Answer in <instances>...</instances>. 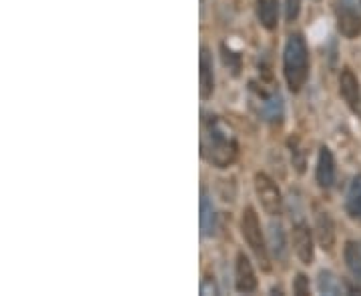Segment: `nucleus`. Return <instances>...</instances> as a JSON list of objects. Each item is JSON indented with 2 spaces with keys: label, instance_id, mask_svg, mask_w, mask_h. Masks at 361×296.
<instances>
[{
  "label": "nucleus",
  "instance_id": "obj_1",
  "mask_svg": "<svg viewBox=\"0 0 361 296\" xmlns=\"http://www.w3.org/2000/svg\"><path fill=\"white\" fill-rule=\"evenodd\" d=\"M201 154L203 158L215 168H229L239 154V145L227 124L217 118L209 116L203 120L201 129Z\"/></svg>",
  "mask_w": 361,
  "mask_h": 296
},
{
  "label": "nucleus",
  "instance_id": "obj_2",
  "mask_svg": "<svg viewBox=\"0 0 361 296\" xmlns=\"http://www.w3.org/2000/svg\"><path fill=\"white\" fill-rule=\"evenodd\" d=\"M283 74L291 93H299L309 76V48L303 35L295 33L287 38L283 50Z\"/></svg>",
  "mask_w": 361,
  "mask_h": 296
},
{
  "label": "nucleus",
  "instance_id": "obj_3",
  "mask_svg": "<svg viewBox=\"0 0 361 296\" xmlns=\"http://www.w3.org/2000/svg\"><path fill=\"white\" fill-rule=\"evenodd\" d=\"M241 234L247 242V246L251 248V252L257 257L259 264L263 270H269L271 268V260H269V250H267V242L265 237H263V230H261V222H259V216L255 212V208H243V216H241Z\"/></svg>",
  "mask_w": 361,
  "mask_h": 296
},
{
  "label": "nucleus",
  "instance_id": "obj_4",
  "mask_svg": "<svg viewBox=\"0 0 361 296\" xmlns=\"http://www.w3.org/2000/svg\"><path fill=\"white\" fill-rule=\"evenodd\" d=\"M255 194L261 203V208L265 210L269 216H279L283 210V196L277 183L267 176L265 172L255 174Z\"/></svg>",
  "mask_w": 361,
  "mask_h": 296
},
{
  "label": "nucleus",
  "instance_id": "obj_5",
  "mask_svg": "<svg viewBox=\"0 0 361 296\" xmlns=\"http://www.w3.org/2000/svg\"><path fill=\"white\" fill-rule=\"evenodd\" d=\"M337 30L345 38H358L361 35V15L351 0H340L335 6Z\"/></svg>",
  "mask_w": 361,
  "mask_h": 296
},
{
  "label": "nucleus",
  "instance_id": "obj_6",
  "mask_svg": "<svg viewBox=\"0 0 361 296\" xmlns=\"http://www.w3.org/2000/svg\"><path fill=\"white\" fill-rule=\"evenodd\" d=\"M291 239H293V250L297 255V259L301 264L309 266L313 259H315V246H313V234L309 230V226L305 222H297L293 226V232H291Z\"/></svg>",
  "mask_w": 361,
  "mask_h": 296
},
{
  "label": "nucleus",
  "instance_id": "obj_7",
  "mask_svg": "<svg viewBox=\"0 0 361 296\" xmlns=\"http://www.w3.org/2000/svg\"><path fill=\"white\" fill-rule=\"evenodd\" d=\"M235 288L237 293H245V295L257 290V275L245 252H239L235 260Z\"/></svg>",
  "mask_w": 361,
  "mask_h": 296
},
{
  "label": "nucleus",
  "instance_id": "obj_8",
  "mask_svg": "<svg viewBox=\"0 0 361 296\" xmlns=\"http://www.w3.org/2000/svg\"><path fill=\"white\" fill-rule=\"evenodd\" d=\"M199 93L201 98L207 100L215 93V73H213V55L207 46H201L199 56Z\"/></svg>",
  "mask_w": 361,
  "mask_h": 296
},
{
  "label": "nucleus",
  "instance_id": "obj_9",
  "mask_svg": "<svg viewBox=\"0 0 361 296\" xmlns=\"http://www.w3.org/2000/svg\"><path fill=\"white\" fill-rule=\"evenodd\" d=\"M340 94L351 111L360 109V82H358V76L353 74L351 68H343L342 74H340Z\"/></svg>",
  "mask_w": 361,
  "mask_h": 296
},
{
  "label": "nucleus",
  "instance_id": "obj_10",
  "mask_svg": "<svg viewBox=\"0 0 361 296\" xmlns=\"http://www.w3.org/2000/svg\"><path fill=\"white\" fill-rule=\"evenodd\" d=\"M315 178L322 188H331L335 183V160H333V154L327 147H322V150H319Z\"/></svg>",
  "mask_w": 361,
  "mask_h": 296
},
{
  "label": "nucleus",
  "instance_id": "obj_11",
  "mask_svg": "<svg viewBox=\"0 0 361 296\" xmlns=\"http://www.w3.org/2000/svg\"><path fill=\"white\" fill-rule=\"evenodd\" d=\"M257 20L265 30H275L279 22V2L277 0H257L255 4Z\"/></svg>",
  "mask_w": 361,
  "mask_h": 296
},
{
  "label": "nucleus",
  "instance_id": "obj_12",
  "mask_svg": "<svg viewBox=\"0 0 361 296\" xmlns=\"http://www.w3.org/2000/svg\"><path fill=\"white\" fill-rule=\"evenodd\" d=\"M201 234L203 237H213L215 234V228H217V212H215V204L209 198L207 190L201 192Z\"/></svg>",
  "mask_w": 361,
  "mask_h": 296
},
{
  "label": "nucleus",
  "instance_id": "obj_13",
  "mask_svg": "<svg viewBox=\"0 0 361 296\" xmlns=\"http://www.w3.org/2000/svg\"><path fill=\"white\" fill-rule=\"evenodd\" d=\"M315 228H317V241L324 250H331L335 242V226L327 212H317L315 216Z\"/></svg>",
  "mask_w": 361,
  "mask_h": 296
},
{
  "label": "nucleus",
  "instance_id": "obj_14",
  "mask_svg": "<svg viewBox=\"0 0 361 296\" xmlns=\"http://www.w3.org/2000/svg\"><path fill=\"white\" fill-rule=\"evenodd\" d=\"M347 214L353 221L361 222V174L353 178L347 192Z\"/></svg>",
  "mask_w": 361,
  "mask_h": 296
},
{
  "label": "nucleus",
  "instance_id": "obj_15",
  "mask_svg": "<svg viewBox=\"0 0 361 296\" xmlns=\"http://www.w3.org/2000/svg\"><path fill=\"white\" fill-rule=\"evenodd\" d=\"M345 264L353 277L361 278V241H349L345 244Z\"/></svg>",
  "mask_w": 361,
  "mask_h": 296
},
{
  "label": "nucleus",
  "instance_id": "obj_16",
  "mask_svg": "<svg viewBox=\"0 0 361 296\" xmlns=\"http://www.w3.org/2000/svg\"><path fill=\"white\" fill-rule=\"evenodd\" d=\"M271 248L273 252L281 259L285 255V239H283V228L279 224H271Z\"/></svg>",
  "mask_w": 361,
  "mask_h": 296
},
{
  "label": "nucleus",
  "instance_id": "obj_17",
  "mask_svg": "<svg viewBox=\"0 0 361 296\" xmlns=\"http://www.w3.org/2000/svg\"><path fill=\"white\" fill-rule=\"evenodd\" d=\"M221 53H223V62H225V66L233 73V76H239V71H241V55L233 53L231 48H227V44L221 46Z\"/></svg>",
  "mask_w": 361,
  "mask_h": 296
},
{
  "label": "nucleus",
  "instance_id": "obj_18",
  "mask_svg": "<svg viewBox=\"0 0 361 296\" xmlns=\"http://www.w3.org/2000/svg\"><path fill=\"white\" fill-rule=\"evenodd\" d=\"M319 290L325 295H337L340 293V282L329 272H322L319 275Z\"/></svg>",
  "mask_w": 361,
  "mask_h": 296
},
{
  "label": "nucleus",
  "instance_id": "obj_19",
  "mask_svg": "<svg viewBox=\"0 0 361 296\" xmlns=\"http://www.w3.org/2000/svg\"><path fill=\"white\" fill-rule=\"evenodd\" d=\"M301 12V0H285V19L287 22L297 20Z\"/></svg>",
  "mask_w": 361,
  "mask_h": 296
},
{
  "label": "nucleus",
  "instance_id": "obj_20",
  "mask_svg": "<svg viewBox=\"0 0 361 296\" xmlns=\"http://www.w3.org/2000/svg\"><path fill=\"white\" fill-rule=\"evenodd\" d=\"M293 293L299 296L309 295V278L305 275H297L295 282H293Z\"/></svg>",
  "mask_w": 361,
  "mask_h": 296
},
{
  "label": "nucleus",
  "instance_id": "obj_21",
  "mask_svg": "<svg viewBox=\"0 0 361 296\" xmlns=\"http://www.w3.org/2000/svg\"><path fill=\"white\" fill-rule=\"evenodd\" d=\"M289 145H291V154H299V152H301V150L297 148V140H293V138H291V140H289ZM295 167H297L299 172H303V167H305L303 158H299V160L295 163Z\"/></svg>",
  "mask_w": 361,
  "mask_h": 296
},
{
  "label": "nucleus",
  "instance_id": "obj_22",
  "mask_svg": "<svg viewBox=\"0 0 361 296\" xmlns=\"http://www.w3.org/2000/svg\"><path fill=\"white\" fill-rule=\"evenodd\" d=\"M360 2H361V0H360Z\"/></svg>",
  "mask_w": 361,
  "mask_h": 296
}]
</instances>
